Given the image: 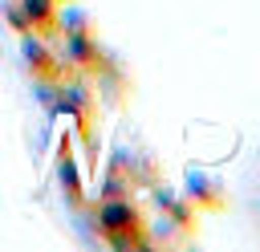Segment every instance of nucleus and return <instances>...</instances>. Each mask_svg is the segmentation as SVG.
I'll return each instance as SVG.
<instances>
[{"label":"nucleus","mask_w":260,"mask_h":252,"mask_svg":"<svg viewBox=\"0 0 260 252\" xmlns=\"http://www.w3.org/2000/svg\"><path fill=\"white\" fill-rule=\"evenodd\" d=\"M4 20L20 37H28V33L49 37L57 28V0H8L4 4Z\"/></svg>","instance_id":"1"},{"label":"nucleus","mask_w":260,"mask_h":252,"mask_svg":"<svg viewBox=\"0 0 260 252\" xmlns=\"http://www.w3.org/2000/svg\"><path fill=\"white\" fill-rule=\"evenodd\" d=\"M16 57H20L24 73H28V77H37V81H57V77H61V61H57V53H53V49H49V41H45V37H37V33L20 37Z\"/></svg>","instance_id":"2"},{"label":"nucleus","mask_w":260,"mask_h":252,"mask_svg":"<svg viewBox=\"0 0 260 252\" xmlns=\"http://www.w3.org/2000/svg\"><path fill=\"white\" fill-rule=\"evenodd\" d=\"M61 183H65L69 199L77 203V167H73V163H61Z\"/></svg>","instance_id":"3"}]
</instances>
